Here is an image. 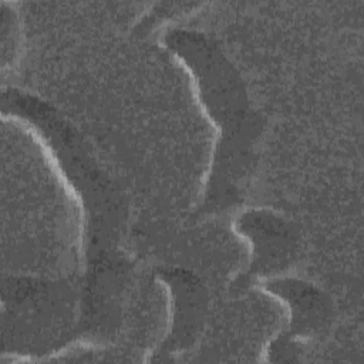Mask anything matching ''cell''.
I'll use <instances>...</instances> for the list:
<instances>
[{
  "mask_svg": "<svg viewBox=\"0 0 364 364\" xmlns=\"http://www.w3.org/2000/svg\"><path fill=\"white\" fill-rule=\"evenodd\" d=\"M237 235L249 245V269L246 274H272L284 267L294 247L290 226L266 210H247L233 223Z\"/></svg>",
  "mask_w": 364,
  "mask_h": 364,
  "instance_id": "obj_1",
  "label": "cell"
},
{
  "mask_svg": "<svg viewBox=\"0 0 364 364\" xmlns=\"http://www.w3.org/2000/svg\"><path fill=\"white\" fill-rule=\"evenodd\" d=\"M264 284L267 286L263 290L282 300L289 313L287 331L274 340V348L283 343L289 348L293 343L309 340L324 326L330 313L328 301L316 287L299 280H276Z\"/></svg>",
  "mask_w": 364,
  "mask_h": 364,
  "instance_id": "obj_2",
  "label": "cell"
},
{
  "mask_svg": "<svg viewBox=\"0 0 364 364\" xmlns=\"http://www.w3.org/2000/svg\"><path fill=\"white\" fill-rule=\"evenodd\" d=\"M181 287L172 283V323L165 337L161 351L164 354H175L176 351L188 348L196 338L202 321V299L200 289L193 283L192 277H181Z\"/></svg>",
  "mask_w": 364,
  "mask_h": 364,
  "instance_id": "obj_3",
  "label": "cell"
}]
</instances>
